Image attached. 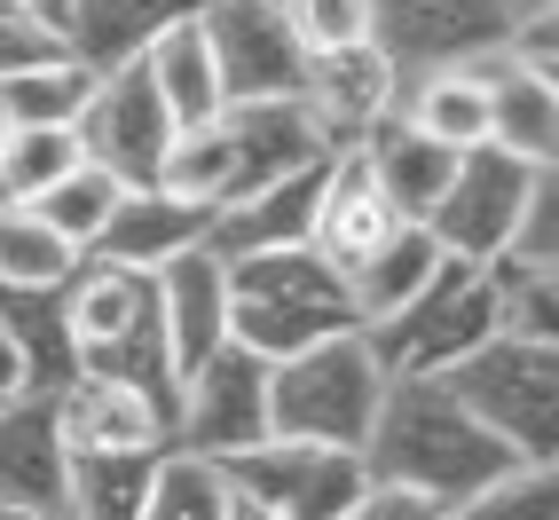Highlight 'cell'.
Segmentation results:
<instances>
[{
    "mask_svg": "<svg viewBox=\"0 0 559 520\" xmlns=\"http://www.w3.org/2000/svg\"><path fill=\"white\" fill-rule=\"evenodd\" d=\"M504 465H520V458L441 379H386L370 441H362V473L370 481H394V489H418L441 512H457L480 481H497Z\"/></svg>",
    "mask_w": 559,
    "mask_h": 520,
    "instance_id": "6da1fadb",
    "label": "cell"
},
{
    "mask_svg": "<svg viewBox=\"0 0 559 520\" xmlns=\"http://www.w3.org/2000/svg\"><path fill=\"white\" fill-rule=\"evenodd\" d=\"M379 394H386V370H379V355H370L362 323L331 331V340L269 363V434L362 458L370 418H379Z\"/></svg>",
    "mask_w": 559,
    "mask_h": 520,
    "instance_id": "7a4b0ae2",
    "label": "cell"
},
{
    "mask_svg": "<svg viewBox=\"0 0 559 520\" xmlns=\"http://www.w3.org/2000/svg\"><path fill=\"white\" fill-rule=\"evenodd\" d=\"M362 340L386 379H450L473 347L497 340V276L473 260H441L386 323H362Z\"/></svg>",
    "mask_w": 559,
    "mask_h": 520,
    "instance_id": "3957f363",
    "label": "cell"
},
{
    "mask_svg": "<svg viewBox=\"0 0 559 520\" xmlns=\"http://www.w3.org/2000/svg\"><path fill=\"white\" fill-rule=\"evenodd\" d=\"M441 387H450V394H457L465 411L504 441L520 465H551L559 347H544V340H504V331H497V340H489V347H473Z\"/></svg>",
    "mask_w": 559,
    "mask_h": 520,
    "instance_id": "277c9868",
    "label": "cell"
},
{
    "mask_svg": "<svg viewBox=\"0 0 559 520\" xmlns=\"http://www.w3.org/2000/svg\"><path fill=\"white\" fill-rule=\"evenodd\" d=\"M221 489L252 505L260 520H347L362 497V458L347 450H316V441H252L237 458H213Z\"/></svg>",
    "mask_w": 559,
    "mask_h": 520,
    "instance_id": "5b68a950",
    "label": "cell"
},
{
    "mask_svg": "<svg viewBox=\"0 0 559 520\" xmlns=\"http://www.w3.org/2000/svg\"><path fill=\"white\" fill-rule=\"evenodd\" d=\"M536 174L544 166L512 158V151H465L457 174H450V190H441V205L426 213V237L441 245V260H473V269H489V260L512 245L520 213H528Z\"/></svg>",
    "mask_w": 559,
    "mask_h": 520,
    "instance_id": "8992f818",
    "label": "cell"
},
{
    "mask_svg": "<svg viewBox=\"0 0 559 520\" xmlns=\"http://www.w3.org/2000/svg\"><path fill=\"white\" fill-rule=\"evenodd\" d=\"M252 441H269V363L229 340V347H213L198 370H181L174 450H190V458H237V450H252Z\"/></svg>",
    "mask_w": 559,
    "mask_h": 520,
    "instance_id": "52a82bcc",
    "label": "cell"
},
{
    "mask_svg": "<svg viewBox=\"0 0 559 520\" xmlns=\"http://www.w3.org/2000/svg\"><path fill=\"white\" fill-rule=\"evenodd\" d=\"M80 158L103 166L119 190H151L158 166H166V142H174V119H166V103L151 87V71L142 63H119V71H103V80L87 87L80 103Z\"/></svg>",
    "mask_w": 559,
    "mask_h": 520,
    "instance_id": "ba28073f",
    "label": "cell"
},
{
    "mask_svg": "<svg viewBox=\"0 0 559 520\" xmlns=\"http://www.w3.org/2000/svg\"><path fill=\"white\" fill-rule=\"evenodd\" d=\"M205 40H213V71H221V110L237 103H284L300 95L308 56L292 48V32L276 16V0H205Z\"/></svg>",
    "mask_w": 559,
    "mask_h": 520,
    "instance_id": "9c48e42d",
    "label": "cell"
},
{
    "mask_svg": "<svg viewBox=\"0 0 559 520\" xmlns=\"http://www.w3.org/2000/svg\"><path fill=\"white\" fill-rule=\"evenodd\" d=\"M379 32L370 40L386 48V63L402 71H441V63H473L504 40L512 0H370Z\"/></svg>",
    "mask_w": 559,
    "mask_h": 520,
    "instance_id": "30bf717a",
    "label": "cell"
},
{
    "mask_svg": "<svg viewBox=\"0 0 559 520\" xmlns=\"http://www.w3.org/2000/svg\"><path fill=\"white\" fill-rule=\"evenodd\" d=\"M56 426H63L71 458H166L174 450L166 402H151L142 387H119V379H87V370L56 394Z\"/></svg>",
    "mask_w": 559,
    "mask_h": 520,
    "instance_id": "8fae6325",
    "label": "cell"
},
{
    "mask_svg": "<svg viewBox=\"0 0 559 520\" xmlns=\"http://www.w3.org/2000/svg\"><path fill=\"white\" fill-rule=\"evenodd\" d=\"M394 229H409V221L386 205V190L370 181V166H362V151H340L323 166V198H316V229H308V252L323 260L331 276H355V269H370L386 245H394Z\"/></svg>",
    "mask_w": 559,
    "mask_h": 520,
    "instance_id": "7c38bea8",
    "label": "cell"
},
{
    "mask_svg": "<svg viewBox=\"0 0 559 520\" xmlns=\"http://www.w3.org/2000/svg\"><path fill=\"white\" fill-rule=\"evenodd\" d=\"M221 134H229V198L269 190V181H284V174H308V166H323V158H340L300 95L221 110Z\"/></svg>",
    "mask_w": 559,
    "mask_h": 520,
    "instance_id": "4fadbf2b",
    "label": "cell"
},
{
    "mask_svg": "<svg viewBox=\"0 0 559 520\" xmlns=\"http://www.w3.org/2000/svg\"><path fill=\"white\" fill-rule=\"evenodd\" d=\"M300 103L316 110V127L331 151H355L370 127H386L402 110V71L386 63V48H347V56H316L308 80H300Z\"/></svg>",
    "mask_w": 559,
    "mask_h": 520,
    "instance_id": "5bb4252c",
    "label": "cell"
},
{
    "mask_svg": "<svg viewBox=\"0 0 559 520\" xmlns=\"http://www.w3.org/2000/svg\"><path fill=\"white\" fill-rule=\"evenodd\" d=\"M151 308H158V340L174 370H198L213 347H229V260L213 245L166 260L151 276Z\"/></svg>",
    "mask_w": 559,
    "mask_h": 520,
    "instance_id": "9a60e30c",
    "label": "cell"
},
{
    "mask_svg": "<svg viewBox=\"0 0 559 520\" xmlns=\"http://www.w3.org/2000/svg\"><path fill=\"white\" fill-rule=\"evenodd\" d=\"M63 497H71V450H63L56 402L9 394L0 402V505L63 520Z\"/></svg>",
    "mask_w": 559,
    "mask_h": 520,
    "instance_id": "2e32d148",
    "label": "cell"
},
{
    "mask_svg": "<svg viewBox=\"0 0 559 520\" xmlns=\"http://www.w3.org/2000/svg\"><path fill=\"white\" fill-rule=\"evenodd\" d=\"M56 316H63V340L71 355H103V347H119L127 331H142L158 308H151V276H134L119 269V260H103V252H80V269L63 276L56 292Z\"/></svg>",
    "mask_w": 559,
    "mask_h": 520,
    "instance_id": "e0dca14e",
    "label": "cell"
},
{
    "mask_svg": "<svg viewBox=\"0 0 559 520\" xmlns=\"http://www.w3.org/2000/svg\"><path fill=\"white\" fill-rule=\"evenodd\" d=\"M213 213L221 205H190V198H174V190H127L119 205H110L95 252L119 260V269H134V276H158L166 260L198 252L213 237Z\"/></svg>",
    "mask_w": 559,
    "mask_h": 520,
    "instance_id": "ac0fdd59",
    "label": "cell"
},
{
    "mask_svg": "<svg viewBox=\"0 0 559 520\" xmlns=\"http://www.w3.org/2000/svg\"><path fill=\"white\" fill-rule=\"evenodd\" d=\"M331 166V158H323ZM323 166H308V174H284V181H269V190H245V198H229L213 213V252L221 260H245V252H276V245H308V229H316V198H323Z\"/></svg>",
    "mask_w": 559,
    "mask_h": 520,
    "instance_id": "d6986e66",
    "label": "cell"
},
{
    "mask_svg": "<svg viewBox=\"0 0 559 520\" xmlns=\"http://www.w3.org/2000/svg\"><path fill=\"white\" fill-rule=\"evenodd\" d=\"M198 9L205 0H71L63 9V40L103 80V71H119V63H142V48H151L166 24L198 16Z\"/></svg>",
    "mask_w": 559,
    "mask_h": 520,
    "instance_id": "ffe728a7",
    "label": "cell"
},
{
    "mask_svg": "<svg viewBox=\"0 0 559 520\" xmlns=\"http://www.w3.org/2000/svg\"><path fill=\"white\" fill-rule=\"evenodd\" d=\"M394 119L409 134L441 142V151H489V80H480V56L473 63H441V71H418V87H402V110Z\"/></svg>",
    "mask_w": 559,
    "mask_h": 520,
    "instance_id": "44dd1931",
    "label": "cell"
},
{
    "mask_svg": "<svg viewBox=\"0 0 559 520\" xmlns=\"http://www.w3.org/2000/svg\"><path fill=\"white\" fill-rule=\"evenodd\" d=\"M362 166H370V181L386 190V205L402 213V221H418L426 229V213L441 205V190H450V174H457V151H441V142H426V134H409L402 119H386V127H370L362 142Z\"/></svg>",
    "mask_w": 559,
    "mask_h": 520,
    "instance_id": "7402d4cb",
    "label": "cell"
},
{
    "mask_svg": "<svg viewBox=\"0 0 559 520\" xmlns=\"http://www.w3.org/2000/svg\"><path fill=\"white\" fill-rule=\"evenodd\" d=\"M480 80H489V151H512V158H528V166H551L559 158V87L512 71L497 48L480 56Z\"/></svg>",
    "mask_w": 559,
    "mask_h": 520,
    "instance_id": "603a6c76",
    "label": "cell"
},
{
    "mask_svg": "<svg viewBox=\"0 0 559 520\" xmlns=\"http://www.w3.org/2000/svg\"><path fill=\"white\" fill-rule=\"evenodd\" d=\"M229 300H276V308H316V316L355 323L347 276H331L308 245H276V252H245V260H229Z\"/></svg>",
    "mask_w": 559,
    "mask_h": 520,
    "instance_id": "cb8c5ba5",
    "label": "cell"
},
{
    "mask_svg": "<svg viewBox=\"0 0 559 520\" xmlns=\"http://www.w3.org/2000/svg\"><path fill=\"white\" fill-rule=\"evenodd\" d=\"M198 16H205V9H198ZM198 16L166 24L158 40L142 48V71H151V87H158V103H166L174 127H205V119H221V71H213V40H205Z\"/></svg>",
    "mask_w": 559,
    "mask_h": 520,
    "instance_id": "d4e9b609",
    "label": "cell"
},
{
    "mask_svg": "<svg viewBox=\"0 0 559 520\" xmlns=\"http://www.w3.org/2000/svg\"><path fill=\"white\" fill-rule=\"evenodd\" d=\"M441 269V245L418 229V221H409V229H394V245L370 260V269H355L347 276V300H355V323H386L409 292H418L426 276Z\"/></svg>",
    "mask_w": 559,
    "mask_h": 520,
    "instance_id": "484cf974",
    "label": "cell"
},
{
    "mask_svg": "<svg viewBox=\"0 0 559 520\" xmlns=\"http://www.w3.org/2000/svg\"><path fill=\"white\" fill-rule=\"evenodd\" d=\"M80 269L56 229L32 205H0V292H63V276Z\"/></svg>",
    "mask_w": 559,
    "mask_h": 520,
    "instance_id": "4316f807",
    "label": "cell"
},
{
    "mask_svg": "<svg viewBox=\"0 0 559 520\" xmlns=\"http://www.w3.org/2000/svg\"><path fill=\"white\" fill-rule=\"evenodd\" d=\"M87 87H95V71L80 56L16 71V80H0V127H80Z\"/></svg>",
    "mask_w": 559,
    "mask_h": 520,
    "instance_id": "83f0119b",
    "label": "cell"
},
{
    "mask_svg": "<svg viewBox=\"0 0 559 520\" xmlns=\"http://www.w3.org/2000/svg\"><path fill=\"white\" fill-rule=\"evenodd\" d=\"M71 166H80L71 127H0V205H32Z\"/></svg>",
    "mask_w": 559,
    "mask_h": 520,
    "instance_id": "f1b7e54d",
    "label": "cell"
},
{
    "mask_svg": "<svg viewBox=\"0 0 559 520\" xmlns=\"http://www.w3.org/2000/svg\"><path fill=\"white\" fill-rule=\"evenodd\" d=\"M158 458H71V497L63 520H142Z\"/></svg>",
    "mask_w": 559,
    "mask_h": 520,
    "instance_id": "f546056e",
    "label": "cell"
},
{
    "mask_svg": "<svg viewBox=\"0 0 559 520\" xmlns=\"http://www.w3.org/2000/svg\"><path fill=\"white\" fill-rule=\"evenodd\" d=\"M119 198H127L119 181H110L103 166H87V158H80L63 181H48V190L32 198V213H40L71 252H95V237H103V221H110V205H119Z\"/></svg>",
    "mask_w": 559,
    "mask_h": 520,
    "instance_id": "4dcf8cb0",
    "label": "cell"
},
{
    "mask_svg": "<svg viewBox=\"0 0 559 520\" xmlns=\"http://www.w3.org/2000/svg\"><path fill=\"white\" fill-rule=\"evenodd\" d=\"M151 190H174V198H190V205H229V134H221V119L174 127L166 166H158Z\"/></svg>",
    "mask_w": 559,
    "mask_h": 520,
    "instance_id": "1f68e13d",
    "label": "cell"
},
{
    "mask_svg": "<svg viewBox=\"0 0 559 520\" xmlns=\"http://www.w3.org/2000/svg\"><path fill=\"white\" fill-rule=\"evenodd\" d=\"M331 331H355V323L316 316V308H276V300H229V340L245 355H260V363H284V355L331 340Z\"/></svg>",
    "mask_w": 559,
    "mask_h": 520,
    "instance_id": "d6a6232c",
    "label": "cell"
},
{
    "mask_svg": "<svg viewBox=\"0 0 559 520\" xmlns=\"http://www.w3.org/2000/svg\"><path fill=\"white\" fill-rule=\"evenodd\" d=\"M142 520H229V489H221L213 458L166 450L151 473V497H142Z\"/></svg>",
    "mask_w": 559,
    "mask_h": 520,
    "instance_id": "836d02e7",
    "label": "cell"
},
{
    "mask_svg": "<svg viewBox=\"0 0 559 520\" xmlns=\"http://www.w3.org/2000/svg\"><path fill=\"white\" fill-rule=\"evenodd\" d=\"M276 16H284L292 48H300L308 63L370 48V32H379V9H370V0H276Z\"/></svg>",
    "mask_w": 559,
    "mask_h": 520,
    "instance_id": "e575fe53",
    "label": "cell"
},
{
    "mask_svg": "<svg viewBox=\"0 0 559 520\" xmlns=\"http://www.w3.org/2000/svg\"><path fill=\"white\" fill-rule=\"evenodd\" d=\"M551 512H559L551 465H504L497 481H480L450 520H551Z\"/></svg>",
    "mask_w": 559,
    "mask_h": 520,
    "instance_id": "d590c367",
    "label": "cell"
},
{
    "mask_svg": "<svg viewBox=\"0 0 559 520\" xmlns=\"http://www.w3.org/2000/svg\"><path fill=\"white\" fill-rule=\"evenodd\" d=\"M504 269H536V276H559V174L544 166L536 190H528V213H520L512 245L497 252Z\"/></svg>",
    "mask_w": 559,
    "mask_h": 520,
    "instance_id": "8d00e7d4",
    "label": "cell"
},
{
    "mask_svg": "<svg viewBox=\"0 0 559 520\" xmlns=\"http://www.w3.org/2000/svg\"><path fill=\"white\" fill-rule=\"evenodd\" d=\"M71 40L56 24L24 16V9H0V80H16V71H40V63H63Z\"/></svg>",
    "mask_w": 559,
    "mask_h": 520,
    "instance_id": "74e56055",
    "label": "cell"
},
{
    "mask_svg": "<svg viewBox=\"0 0 559 520\" xmlns=\"http://www.w3.org/2000/svg\"><path fill=\"white\" fill-rule=\"evenodd\" d=\"M347 520H450L433 497H418V489H394V481H362V497H355V512Z\"/></svg>",
    "mask_w": 559,
    "mask_h": 520,
    "instance_id": "f35d334b",
    "label": "cell"
},
{
    "mask_svg": "<svg viewBox=\"0 0 559 520\" xmlns=\"http://www.w3.org/2000/svg\"><path fill=\"white\" fill-rule=\"evenodd\" d=\"M24 394V363H16V340H9V323H0V402Z\"/></svg>",
    "mask_w": 559,
    "mask_h": 520,
    "instance_id": "ab89813d",
    "label": "cell"
},
{
    "mask_svg": "<svg viewBox=\"0 0 559 520\" xmlns=\"http://www.w3.org/2000/svg\"><path fill=\"white\" fill-rule=\"evenodd\" d=\"M9 9H24V16H40V24L63 32V9H71V0H9Z\"/></svg>",
    "mask_w": 559,
    "mask_h": 520,
    "instance_id": "60d3db41",
    "label": "cell"
},
{
    "mask_svg": "<svg viewBox=\"0 0 559 520\" xmlns=\"http://www.w3.org/2000/svg\"><path fill=\"white\" fill-rule=\"evenodd\" d=\"M229 520H260V512H252V505H237V497H229Z\"/></svg>",
    "mask_w": 559,
    "mask_h": 520,
    "instance_id": "b9f144b4",
    "label": "cell"
},
{
    "mask_svg": "<svg viewBox=\"0 0 559 520\" xmlns=\"http://www.w3.org/2000/svg\"><path fill=\"white\" fill-rule=\"evenodd\" d=\"M0 520H40V512H9V505H0Z\"/></svg>",
    "mask_w": 559,
    "mask_h": 520,
    "instance_id": "7bdbcfd3",
    "label": "cell"
},
{
    "mask_svg": "<svg viewBox=\"0 0 559 520\" xmlns=\"http://www.w3.org/2000/svg\"><path fill=\"white\" fill-rule=\"evenodd\" d=\"M0 9H9V0H0Z\"/></svg>",
    "mask_w": 559,
    "mask_h": 520,
    "instance_id": "ee69618b",
    "label": "cell"
}]
</instances>
